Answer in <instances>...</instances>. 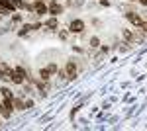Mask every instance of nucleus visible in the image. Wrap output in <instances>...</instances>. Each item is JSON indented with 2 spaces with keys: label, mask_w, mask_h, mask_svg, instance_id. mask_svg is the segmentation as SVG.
Here are the masks:
<instances>
[{
  "label": "nucleus",
  "mask_w": 147,
  "mask_h": 131,
  "mask_svg": "<svg viewBox=\"0 0 147 131\" xmlns=\"http://www.w3.org/2000/svg\"><path fill=\"white\" fill-rule=\"evenodd\" d=\"M49 10L45 4H43V0H35V4H34V12L37 14V16H43L45 12Z\"/></svg>",
  "instance_id": "obj_2"
},
{
  "label": "nucleus",
  "mask_w": 147,
  "mask_h": 131,
  "mask_svg": "<svg viewBox=\"0 0 147 131\" xmlns=\"http://www.w3.org/2000/svg\"><path fill=\"white\" fill-rule=\"evenodd\" d=\"M0 18H2V14H0Z\"/></svg>",
  "instance_id": "obj_18"
},
{
  "label": "nucleus",
  "mask_w": 147,
  "mask_h": 131,
  "mask_svg": "<svg viewBox=\"0 0 147 131\" xmlns=\"http://www.w3.org/2000/svg\"><path fill=\"white\" fill-rule=\"evenodd\" d=\"M102 2H104V4H108V0H102Z\"/></svg>",
  "instance_id": "obj_17"
},
{
  "label": "nucleus",
  "mask_w": 147,
  "mask_h": 131,
  "mask_svg": "<svg viewBox=\"0 0 147 131\" xmlns=\"http://www.w3.org/2000/svg\"><path fill=\"white\" fill-rule=\"evenodd\" d=\"M75 77H77V69H75V63H67V78H69V80H73Z\"/></svg>",
  "instance_id": "obj_5"
},
{
  "label": "nucleus",
  "mask_w": 147,
  "mask_h": 131,
  "mask_svg": "<svg viewBox=\"0 0 147 131\" xmlns=\"http://www.w3.org/2000/svg\"><path fill=\"white\" fill-rule=\"evenodd\" d=\"M12 4H14L16 8H26V2H24V0H12Z\"/></svg>",
  "instance_id": "obj_10"
},
{
  "label": "nucleus",
  "mask_w": 147,
  "mask_h": 131,
  "mask_svg": "<svg viewBox=\"0 0 147 131\" xmlns=\"http://www.w3.org/2000/svg\"><path fill=\"white\" fill-rule=\"evenodd\" d=\"M0 4H2V6H6V8H8V10H16V6H14V4H12V0H0Z\"/></svg>",
  "instance_id": "obj_6"
},
{
  "label": "nucleus",
  "mask_w": 147,
  "mask_h": 131,
  "mask_svg": "<svg viewBox=\"0 0 147 131\" xmlns=\"http://www.w3.org/2000/svg\"><path fill=\"white\" fill-rule=\"evenodd\" d=\"M69 30L73 33H80L84 30V22H82V20H73V22L69 24Z\"/></svg>",
  "instance_id": "obj_1"
},
{
  "label": "nucleus",
  "mask_w": 147,
  "mask_h": 131,
  "mask_svg": "<svg viewBox=\"0 0 147 131\" xmlns=\"http://www.w3.org/2000/svg\"><path fill=\"white\" fill-rule=\"evenodd\" d=\"M125 18H127V20H129L131 24L139 26V28H141V24H143V20H141V18H139L137 14H131V12H129V14H125Z\"/></svg>",
  "instance_id": "obj_4"
},
{
  "label": "nucleus",
  "mask_w": 147,
  "mask_h": 131,
  "mask_svg": "<svg viewBox=\"0 0 147 131\" xmlns=\"http://www.w3.org/2000/svg\"><path fill=\"white\" fill-rule=\"evenodd\" d=\"M0 92H2V96H8V98H14V94H12V90H8V88H6V86L2 88Z\"/></svg>",
  "instance_id": "obj_11"
},
{
  "label": "nucleus",
  "mask_w": 147,
  "mask_h": 131,
  "mask_svg": "<svg viewBox=\"0 0 147 131\" xmlns=\"http://www.w3.org/2000/svg\"><path fill=\"white\" fill-rule=\"evenodd\" d=\"M141 30H143V32L147 33V22H143V24H141Z\"/></svg>",
  "instance_id": "obj_16"
},
{
  "label": "nucleus",
  "mask_w": 147,
  "mask_h": 131,
  "mask_svg": "<svg viewBox=\"0 0 147 131\" xmlns=\"http://www.w3.org/2000/svg\"><path fill=\"white\" fill-rule=\"evenodd\" d=\"M90 45H92V47H98V37H92V39H90Z\"/></svg>",
  "instance_id": "obj_15"
},
{
  "label": "nucleus",
  "mask_w": 147,
  "mask_h": 131,
  "mask_svg": "<svg viewBox=\"0 0 147 131\" xmlns=\"http://www.w3.org/2000/svg\"><path fill=\"white\" fill-rule=\"evenodd\" d=\"M0 14H6V16H8V14H12V10H8L6 6H2V4H0Z\"/></svg>",
  "instance_id": "obj_14"
},
{
  "label": "nucleus",
  "mask_w": 147,
  "mask_h": 131,
  "mask_svg": "<svg viewBox=\"0 0 147 131\" xmlns=\"http://www.w3.org/2000/svg\"><path fill=\"white\" fill-rule=\"evenodd\" d=\"M47 71H49V73L53 75V73L57 71V65H55V63H51V65H47Z\"/></svg>",
  "instance_id": "obj_13"
},
{
  "label": "nucleus",
  "mask_w": 147,
  "mask_h": 131,
  "mask_svg": "<svg viewBox=\"0 0 147 131\" xmlns=\"http://www.w3.org/2000/svg\"><path fill=\"white\" fill-rule=\"evenodd\" d=\"M124 37H125V39H127V41H134V33H129V32H127V30H125V32H124Z\"/></svg>",
  "instance_id": "obj_12"
},
{
  "label": "nucleus",
  "mask_w": 147,
  "mask_h": 131,
  "mask_svg": "<svg viewBox=\"0 0 147 131\" xmlns=\"http://www.w3.org/2000/svg\"><path fill=\"white\" fill-rule=\"evenodd\" d=\"M14 100V106H16V110H24V102L22 98H12Z\"/></svg>",
  "instance_id": "obj_8"
},
{
  "label": "nucleus",
  "mask_w": 147,
  "mask_h": 131,
  "mask_svg": "<svg viewBox=\"0 0 147 131\" xmlns=\"http://www.w3.org/2000/svg\"><path fill=\"white\" fill-rule=\"evenodd\" d=\"M49 12H51L53 16H57V14H61V12H63V6H61V4H57V0H53V2L49 4Z\"/></svg>",
  "instance_id": "obj_3"
},
{
  "label": "nucleus",
  "mask_w": 147,
  "mask_h": 131,
  "mask_svg": "<svg viewBox=\"0 0 147 131\" xmlns=\"http://www.w3.org/2000/svg\"><path fill=\"white\" fill-rule=\"evenodd\" d=\"M45 26H47V28H51V30H55V28H57V20H55V18H51V20H47V22H45Z\"/></svg>",
  "instance_id": "obj_9"
},
{
  "label": "nucleus",
  "mask_w": 147,
  "mask_h": 131,
  "mask_svg": "<svg viewBox=\"0 0 147 131\" xmlns=\"http://www.w3.org/2000/svg\"><path fill=\"white\" fill-rule=\"evenodd\" d=\"M39 75H41L43 80H49V78H51V73H49L47 69H41V71H39Z\"/></svg>",
  "instance_id": "obj_7"
}]
</instances>
